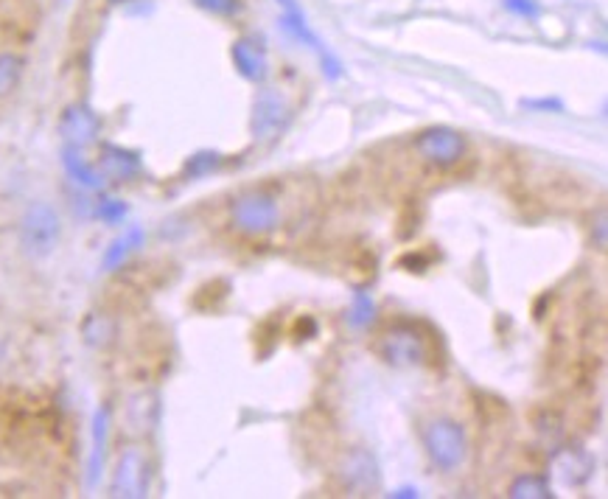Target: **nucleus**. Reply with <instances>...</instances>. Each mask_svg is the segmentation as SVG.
Returning a JSON list of instances; mask_svg holds the SVG:
<instances>
[{
	"label": "nucleus",
	"mask_w": 608,
	"mask_h": 499,
	"mask_svg": "<svg viewBox=\"0 0 608 499\" xmlns=\"http://www.w3.org/2000/svg\"><path fill=\"white\" fill-rule=\"evenodd\" d=\"M62 236L59 214L48 202H31L20 219V247L29 258H48Z\"/></svg>",
	"instance_id": "obj_1"
},
{
	"label": "nucleus",
	"mask_w": 608,
	"mask_h": 499,
	"mask_svg": "<svg viewBox=\"0 0 608 499\" xmlns=\"http://www.w3.org/2000/svg\"><path fill=\"white\" fill-rule=\"evenodd\" d=\"M230 219L241 233L247 236H267L278 228L281 222V211L278 202L269 191H241L236 200L230 202Z\"/></svg>",
	"instance_id": "obj_2"
},
{
	"label": "nucleus",
	"mask_w": 608,
	"mask_h": 499,
	"mask_svg": "<svg viewBox=\"0 0 608 499\" xmlns=\"http://www.w3.org/2000/svg\"><path fill=\"white\" fill-rule=\"evenodd\" d=\"M424 449L440 471L460 469L468 455L466 429L452 418H438L424 429Z\"/></svg>",
	"instance_id": "obj_3"
},
{
	"label": "nucleus",
	"mask_w": 608,
	"mask_h": 499,
	"mask_svg": "<svg viewBox=\"0 0 608 499\" xmlns=\"http://www.w3.org/2000/svg\"><path fill=\"white\" fill-rule=\"evenodd\" d=\"M415 152L435 169H452L466 155V138L452 127H429L418 132Z\"/></svg>",
	"instance_id": "obj_4"
},
{
	"label": "nucleus",
	"mask_w": 608,
	"mask_h": 499,
	"mask_svg": "<svg viewBox=\"0 0 608 499\" xmlns=\"http://www.w3.org/2000/svg\"><path fill=\"white\" fill-rule=\"evenodd\" d=\"M379 351L384 362L393 368H415V365H424L426 337L412 323H396L393 328H387Z\"/></svg>",
	"instance_id": "obj_5"
},
{
	"label": "nucleus",
	"mask_w": 608,
	"mask_h": 499,
	"mask_svg": "<svg viewBox=\"0 0 608 499\" xmlns=\"http://www.w3.org/2000/svg\"><path fill=\"white\" fill-rule=\"evenodd\" d=\"M149 460L143 455V449L129 446L118 455L113 471V483H110V494L121 499H141L149 494Z\"/></svg>",
	"instance_id": "obj_6"
},
{
	"label": "nucleus",
	"mask_w": 608,
	"mask_h": 499,
	"mask_svg": "<svg viewBox=\"0 0 608 499\" xmlns=\"http://www.w3.org/2000/svg\"><path fill=\"white\" fill-rule=\"evenodd\" d=\"M283 9L281 15V26L292 37H295L297 43H303L306 48H312L314 54L320 57V65H323V73H326V79H340L342 76V62L331 51H328L326 45H323V40L314 34L312 29H309V23H306V15H303V9L297 6V0H278Z\"/></svg>",
	"instance_id": "obj_7"
},
{
	"label": "nucleus",
	"mask_w": 608,
	"mask_h": 499,
	"mask_svg": "<svg viewBox=\"0 0 608 499\" xmlns=\"http://www.w3.org/2000/svg\"><path fill=\"white\" fill-rule=\"evenodd\" d=\"M340 480L345 491H351L354 497H368L370 491H376L382 483V471L368 449H351L342 457Z\"/></svg>",
	"instance_id": "obj_8"
},
{
	"label": "nucleus",
	"mask_w": 608,
	"mask_h": 499,
	"mask_svg": "<svg viewBox=\"0 0 608 499\" xmlns=\"http://www.w3.org/2000/svg\"><path fill=\"white\" fill-rule=\"evenodd\" d=\"M99 132L101 118L87 104H71L59 118V135L65 146H73V149H85L90 143H96Z\"/></svg>",
	"instance_id": "obj_9"
},
{
	"label": "nucleus",
	"mask_w": 608,
	"mask_h": 499,
	"mask_svg": "<svg viewBox=\"0 0 608 499\" xmlns=\"http://www.w3.org/2000/svg\"><path fill=\"white\" fill-rule=\"evenodd\" d=\"M289 121V107L286 101L275 93V90H264L253 104V118H250V127H253L255 141H269L275 135H281V129Z\"/></svg>",
	"instance_id": "obj_10"
},
{
	"label": "nucleus",
	"mask_w": 608,
	"mask_h": 499,
	"mask_svg": "<svg viewBox=\"0 0 608 499\" xmlns=\"http://www.w3.org/2000/svg\"><path fill=\"white\" fill-rule=\"evenodd\" d=\"M552 474L558 477V483L569 485V488H578V485L589 483L594 474V457L583 449V446H564V449H555L550 457Z\"/></svg>",
	"instance_id": "obj_11"
},
{
	"label": "nucleus",
	"mask_w": 608,
	"mask_h": 499,
	"mask_svg": "<svg viewBox=\"0 0 608 499\" xmlns=\"http://www.w3.org/2000/svg\"><path fill=\"white\" fill-rule=\"evenodd\" d=\"M99 172L104 180L129 183V180H135L141 174V155L118 146V143H101Z\"/></svg>",
	"instance_id": "obj_12"
},
{
	"label": "nucleus",
	"mask_w": 608,
	"mask_h": 499,
	"mask_svg": "<svg viewBox=\"0 0 608 499\" xmlns=\"http://www.w3.org/2000/svg\"><path fill=\"white\" fill-rule=\"evenodd\" d=\"M90 460H87V488H96L104 471V460H107V443H110V407L101 404L93 413V424H90Z\"/></svg>",
	"instance_id": "obj_13"
},
{
	"label": "nucleus",
	"mask_w": 608,
	"mask_h": 499,
	"mask_svg": "<svg viewBox=\"0 0 608 499\" xmlns=\"http://www.w3.org/2000/svg\"><path fill=\"white\" fill-rule=\"evenodd\" d=\"M230 59H233V65H236V71L247 79V82H264L269 73V65H267V54H264V48L258 43H253V40H236V43L230 45Z\"/></svg>",
	"instance_id": "obj_14"
},
{
	"label": "nucleus",
	"mask_w": 608,
	"mask_h": 499,
	"mask_svg": "<svg viewBox=\"0 0 608 499\" xmlns=\"http://www.w3.org/2000/svg\"><path fill=\"white\" fill-rule=\"evenodd\" d=\"M143 242H146V233H143L141 225H132L129 230H124V233H121V236H118L110 247H107V253H104V258H101V270L115 272L118 267H124L129 258L141 250Z\"/></svg>",
	"instance_id": "obj_15"
},
{
	"label": "nucleus",
	"mask_w": 608,
	"mask_h": 499,
	"mask_svg": "<svg viewBox=\"0 0 608 499\" xmlns=\"http://www.w3.org/2000/svg\"><path fill=\"white\" fill-rule=\"evenodd\" d=\"M62 166H65V172H68L73 183H79V186L87 188V191H99V188L104 186V177H101L99 166H93V163L82 155V149L65 146V149H62Z\"/></svg>",
	"instance_id": "obj_16"
},
{
	"label": "nucleus",
	"mask_w": 608,
	"mask_h": 499,
	"mask_svg": "<svg viewBox=\"0 0 608 499\" xmlns=\"http://www.w3.org/2000/svg\"><path fill=\"white\" fill-rule=\"evenodd\" d=\"M118 326L107 312H90L82 323V337L90 348H110L115 343Z\"/></svg>",
	"instance_id": "obj_17"
},
{
	"label": "nucleus",
	"mask_w": 608,
	"mask_h": 499,
	"mask_svg": "<svg viewBox=\"0 0 608 499\" xmlns=\"http://www.w3.org/2000/svg\"><path fill=\"white\" fill-rule=\"evenodd\" d=\"M157 396L152 390H143L138 396L129 399V424L138 432H149L157 421Z\"/></svg>",
	"instance_id": "obj_18"
},
{
	"label": "nucleus",
	"mask_w": 608,
	"mask_h": 499,
	"mask_svg": "<svg viewBox=\"0 0 608 499\" xmlns=\"http://www.w3.org/2000/svg\"><path fill=\"white\" fill-rule=\"evenodd\" d=\"M510 499H552V485L541 474H519L508 488Z\"/></svg>",
	"instance_id": "obj_19"
},
{
	"label": "nucleus",
	"mask_w": 608,
	"mask_h": 499,
	"mask_svg": "<svg viewBox=\"0 0 608 499\" xmlns=\"http://www.w3.org/2000/svg\"><path fill=\"white\" fill-rule=\"evenodd\" d=\"M225 163L222 152H213V149H199L194 155L185 160L183 174L188 180H202V177H211L213 172H219Z\"/></svg>",
	"instance_id": "obj_20"
},
{
	"label": "nucleus",
	"mask_w": 608,
	"mask_h": 499,
	"mask_svg": "<svg viewBox=\"0 0 608 499\" xmlns=\"http://www.w3.org/2000/svg\"><path fill=\"white\" fill-rule=\"evenodd\" d=\"M348 326L351 328H368L373 320H376V300L370 298V292L368 289H356L354 292V298H351V309H348Z\"/></svg>",
	"instance_id": "obj_21"
},
{
	"label": "nucleus",
	"mask_w": 608,
	"mask_h": 499,
	"mask_svg": "<svg viewBox=\"0 0 608 499\" xmlns=\"http://www.w3.org/2000/svg\"><path fill=\"white\" fill-rule=\"evenodd\" d=\"M23 68H26V62L17 54H0V99L15 93L23 79Z\"/></svg>",
	"instance_id": "obj_22"
},
{
	"label": "nucleus",
	"mask_w": 608,
	"mask_h": 499,
	"mask_svg": "<svg viewBox=\"0 0 608 499\" xmlns=\"http://www.w3.org/2000/svg\"><path fill=\"white\" fill-rule=\"evenodd\" d=\"M96 219H101L104 225H118V222H124V216L129 214L127 202L124 200H113V197H104V200L96 205Z\"/></svg>",
	"instance_id": "obj_23"
},
{
	"label": "nucleus",
	"mask_w": 608,
	"mask_h": 499,
	"mask_svg": "<svg viewBox=\"0 0 608 499\" xmlns=\"http://www.w3.org/2000/svg\"><path fill=\"white\" fill-rule=\"evenodd\" d=\"M510 15L524 17V20H536L541 17V3L538 0H502Z\"/></svg>",
	"instance_id": "obj_24"
},
{
	"label": "nucleus",
	"mask_w": 608,
	"mask_h": 499,
	"mask_svg": "<svg viewBox=\"0 0 608 499\" xmlns=\"http://www.w3.org/2000/svg\"><path fill=\"white\" fill-rule=\"evenodd\" d=\"M199 9H205V12H211V15L216 17H230L239 12V0H194Z\"/></svg>",
	"instance_id": "obj_25"
},
{
	"label": "nucleus",
	"mask_w": 608,
	"mask_h": 499,
	"mask_svg": "<svg viewBox=\"0 0 608 499\" xmlns=\"http://www.w3.org/2000/svg\"><path fill=\"white\" fill-rule=\"evenodd\" d=\"M522 107L530 110V113H564V101L550 99V96H544V99H522Z\"/></svg>",
	"instance_id": "obj_26"
},
{
	"label": "nucleus",
	"mask_w": 608,
	"mask_h": 499,
	"mask_svg": "<svg viewBox=\"0 0 608 499\" xmlns=\"http://www.w3.org/2000/svg\"><path fill=\"white\" fill-rule=\"evenodd\" d=\"M317 331H320V323L314 320L312 314H303V317H300V320L295 323L297 340H314V337H317Z\"/></svg>",
	"instance_id": "obj_27"
},
{
	"label": "nucleus",
	"mask_w": 608,
	"mask_h": 499,
	"mask_svg": "<svg viewBox=\"0 0 608 499\" xmlns=\"http://www.w3.org/2000/svg\"><path fill=\"white\" fill-rule=\"evenodd\" d=\"M606 211L600 208V214H597V222L592 225V244L597 247V250H606Z\"/></svg>",
	"instance_id": "obj_28"
},
{
	"label": "nucleus",
	"mask_w": 608,
	"mask_h": 499,
	"mask_svg": "<svg viewBox=\"0 0 608 499\" xmlns=\"http://www.w3.org/2000/svg\"><path fill=\"white\" fill-rule=\"evenodd\" d=\"M398 264H401V267H410V272H426L429 270V264H432V258H424L421 253H418V256H415V253H407Z\"/></svg>",
	"instance_id": "obj_29"
},
{
	"label": "nucleus",
	"mask_w": 608,
	"mask_h": 499,
	"mask_svg": "<svg viewBox=\"0 0 608 499\" xmlns=\"http://www.w3.org/2000/svg\"><path fill=\"white\" fill-rule=\"evenodd\" d=\"M390 497H396V499H418L421 497V491L415 488V485H401V488H396Z\"/></svg>",
	"instance_id": "obj_30"
},
{
	"label": "nucleus",
	"mask_w": 608,
	"mask_h": 499,
	"mask_svg": "<svg viewBox=\"0 0 608 499\" xmlns=\"http://www.w3.org/2000/svg\"><path fill=\"white\" fill-rule=\"evenodd\" d=\"M107 3H127V0H107Z\"/></svg>",
	"instance_id": "obj_31"
},
{
	"label": "nucleus",
	"mask_w": 608,
	"mask_h": 499,
	"mask_svg": "<svg viewBox=\"0 0 608 499\" xmlns=\"http://www.w3.org/2000/svg\"><path fill=\"white\" fill-rule=\"evenodd\" d=\"M0 359H3V345H0Z\"/></svg>",
	"instance_id": "obj_32"
}]
</instances>
